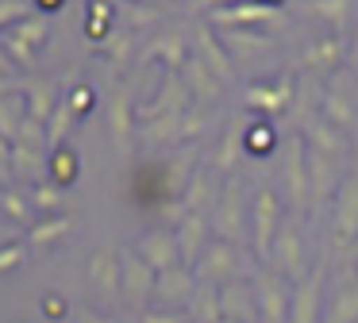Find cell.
Segmentation results:
<instances>
[{
  "label": "cell",
  "instance_id": "1",
  "mask_svg": "<svg viewBox=\"0 0 358 323\" xmlns=\"http://www.w3.org/2000/svg\"><path fill=\"white\" fill-rule=\"evenodd\" d=\"M0 43H4V50L12 54L16 66H31L35 50L47 43V15H27L24 23H16L0 35Z\"/></svg>",
  "mask_w": 358,
  "mask_h": 323
},
{
  "label": "cell",
  "instance_id": "2",
  "mask_svg": "<svg viewBox=\"0 0 358 323\" xmlns=\"http://www.w3.org/2000/svg\"><path fill=\"white\" fill-rule=\"evenodd\" d=\"M50 173V162L43 158L39 146H12V177L20 181H47Z\"/></svg>",
  "mask_w": 358,
  "mask_h": 323
},
{
  "label": "cell",
  "instance_id": "3",
  "mask_svg": "<svg viewBox=\"0 0 358 323\" xmlns=\"http://www.w3.org/2000/svg\"><path fill=\"white\" fill-rule=\"evenodd\" d=\"M24 120H27V96H24V92H12V96L0 100V138L16 143Z\"/></svg>",
  "mask_w": 358,
  "mask_h": 323
},
{
  "label": "cell",
  "instance_id": "4",
  "mask_svg": "<svg viewBox=\"0 0 358 323\" xmlns=\"http://www.w3.org/2000/svg\"><path fill=\"white\" fill-rule=\"evenodd\" d=\"M24 96H27V115H35V120H43V123L55 115V108H58L55 85H47V81H24Z\"/></svg>",
  "mask_w": 358,
  "mask_h": 323
},
{
  "label": "cell",
  "instance_id": "5",
  "mask_svg": "<svg viewBox=\"0 0 358 323\" xmlns=\"http://www.w3.org/2000/svg\"><path fill=\"white\" fill-rule=\"evenodd\" d=\"M50 181H55L58 189L78 181V154H73L70 146H58V150L50 154Z\"/></svg>",
  "mask_w": 358,
  "mask_h": 323
},
{
  "label": "cell",
  "instance_id": "6",
  "mask_svg": "<svg viewBox=\"0 0 358 323\" xmlns=\"http://www.w3.org/2000/svg\"><path fill=\"white\" fill-rule=\"evenodd\" d=\"M70 123H73V108L70 104H58L55 108V115L47 120V143L55 146H62V138H66V131H70Z\"/></svg>",
  "mask_w": 358,
  "mask_h": 323
},
{
  "label": "cell",
  "instance_id": "7",
  "mask_svg": "<svg viewBox=\"0 0 358 323\" xmlns=\"http://www.w3.org/2000/svg\"><path fill=\"white\" fill-rule=\"evenodd\" d=\"M12 146H47V123L43 120H35V115H27L24 120V127H20V135H16V143Z\"/></svg>",
  "mask_w": 358,
  "mask_h": 323
},
{
  "label": "cell",
  "instance_id": "8",
  "mask_svg": "<svg viewBox=\"0 0 358 323\" xmlns=\"http://www.w3.org/2000/svg\"><path fill=\"white\" fill-rule=\"evenodd\" d=\"M66 227H70V223H66L62 215H58V220H43L39 227H31V243L35 246H50V243H58V238L66 235Z\"/></svg>",
  "mask_w": 358,
  "mask_h": 323
},
{
  "label": "cell",
  "instance_id": "9",
  "mask_svg": "<svg viewBox=\"0 0 358 323\" xmlns=\"http://www.w3.org/2000/svg\"><path fill=\"white\" fill-rule=\"evenodd\" d=\"M27 15H31L27 0H0V35L8 27H16V23H24Z\"/></svg>",
  "mask_w": 358,
  "mask_h": 323
},
{
  "label": "cell",
  "instance_id": "10",
  "mask_svg": "<svg viewBox=\"0 0 358 323\" xmlns=\"http://www.w3.org/2000/svg\"><path fill=\"white\" fill-rule=\"evenodd\" d=\"M0 208H4V220H16V223H24L27 215H31V204H27L20 192H12V189L0 192Z\"/></svg>",
  "mask_w": 358,
  "mask_h": 323
},
{
  "label": "cell",
  "instance_id": "11",
  "mask_svg": "<svg viewBox=\"0 0 358 323\" xmlns=\"http://www.w3.org/2000/svg\"><path fill=\"white\" fill-rule=\"evenodd\" d=\"M35 208H43V212H58V208H62V189H58L55 181H43L39 189H35Z\"/></svg>",
  "mask_w": 358,
  "mask_h": 323
},
{
  "label": "cell",
  "instance_id": "12",
  "mask_svg": "<svg viewBox=\"0 0 358 323\" xmlns=\"http://www.w3.org/2000/svg\"><path fill=\"white\" fill-rule=\"evenodd\" d=\"M93 281L104 285V289H112V285H116V261H112V254H96V261H93Z\"/></svg>",
  "mask_w": 358,
  "mask_h": 323
},
{
  "label": "cell",
  "instance_id": "13",
  "mask_svg": "<svg viewBox=\"0 0 358 323\" xmlns=\"http://www.w3.org/2000/svg\"><path fill=\"white\" fill-rule=\"evenodd\" d=\"M24 261V243H4L0 246V273H8Z\"/></svg>",
  "mask_w": 358,
  "mask_h": 323
},
{
  "label": "cell",
  "instance_id": "14",
  "mask_svg": "<svg viewBox=\"0 0 358 323\" xmlns=\"http://www.w3.org/2000/svg\"><path fill=\"white\" fill-rule=\"evenodd\" d=\"M12 181V143L8 138H0V189Z\"/></svg>",
  "mask_w": 358,
  "mask_h": 323
},
{
  "label": "cell",
  "instance_id": "15",
  "mask_svg": "<svg viewBox=\"0 0 358 323\" xmlns=\"http://www.w3.org/2000/svg\"><path fill=\"white\" fill-rule=\"evenodd\" d=\"M70 108H73V115H78V112H89V108H93V89H73Z\"/></svg>",
  "mask_w": 358,
  "mask_h": 323
},
{
  "label": "cell",
  "instance_id": "16",
  "mask_svg": "<svg viewBox=\"0 0 358 323\" xmlns=\"http://www.w3.org/2000/svg\"><path fill=\"white\" fill-rule=\"evenodd\" d=\"M43 312H47L50 320H62V315H66V300L62 296H47V300H43Z\"/></svg>",
  "mask_w": 358,
  "mask_h": 323
},
{
  "label": "cell",
  "instance_id": "17",
  "mask_svg": "<svg viewBox=\"0 0 358 323\" xmlns=\"http://www.w3.org/2000/svg\"><path fill=\"white\" fill-rule=\"evenodd\" d=\"M16 62H12V54L4 50V43H0V77H16Z\"/></svg>",
  "mask_w": 358,
  "mask_h": 323
},
{
  "label": "cell",
  "instance_id": "18",
  "mask_svg": "<svg viewBox=\"0 0 358 323\" xmlns=\"http://www.w3.org/2000/svg\"><path fill=\"white\" fill-rule=\"evenodd\" d=\"M12 92H24V81L20 77H0V100L12 96Z\"/></svg>",
  "mask_w": 358,
  "mask_h": 323
},
{
  "label": "cell",
  "instance_id": "19",
  "mask_svg": "<svg viewBox=\"0 0 358 323\" xmlns=\"http://www.w3.org/2000/svg\"><path fill=\"white\" fill-rule=\"evenodd\" d=\"M35 4H39V8H43V12H55V8H58V4H62V0H35Z\"/></svg>",
  "mask_w": 358,
  "mask_h": 323
},
{
  "label": "cell",
  "instance_id": "20",
  "mask_svg": "<svg viewBox=\"0 0 358 323\" xmlns=\"http://www.w3.org/2000/svg\"><path fill=\"white\" fill-rule=\"evenodd\" d=\"M81 323H104V320H101V315H85Z\"/></svg>",
  "mask_w": 358,
  "mask_h": 323
}]
</instances>
